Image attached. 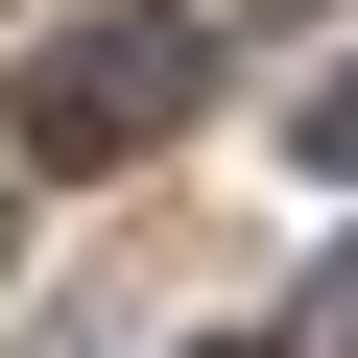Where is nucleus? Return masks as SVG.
<instances>
[{
    "label": "nucleus",
    "instance_id": "obj_4",
    "mask_svg": "<svg viewBox=\"0 0 358 358\" xmlns=\"http://www.w3.org/2000/svg\"><path fill=\"white\" fill-rule=\"evenodd\" d=\"M0 263H24V192H0Z\"/></svg>",
    "mask_w": 358,
    "mask_h": 358
},
{
    "label": "nucleus",
    "instance_id": "obj_2",
    "mask_svg": "<svg viewBox=\"0 0 358 358\" xmlns=\"http://www.w3.org/2000/svg\"><path fill=\"white\" fill-rule=\"evenodd\" d=\"M263 358H358V239H334V263L287 287V334H263Z\"/></svg>",
    "mask_w": 358,
    "mask_h": 358
},
{
    "label": "nucleus",
    "instance_id": "obj_3",
    "mask_svg": "<svg viewBox=\"0 0 358 358\" xmlns=\"http://www.w3.org/2000/svg\"><path fill=\"white\" fill-rule=\"evenodd\" d=\"M310 167H334V192H358V72H310V120H287Z\"/></svg>",
    "mask_w": 358,
    "mask_h": 358
},
{
    "label": "nucleus",
    "instance_id": "obj_1",
    "mask_svg": "<svg viewBox=\"0 0 358 358\" xmlns=\"http://www.w3.org/2000/svg\"><path fill=\"white\" fill-rule=\"evenodd\" d=\"M192 96H215V24H192V0H96V24L24 48V96H0V120H24V192H96V167H143Z\"/></svg>",
    "mask_w": 358,
    "mask_h": 358
}]
</instances>
